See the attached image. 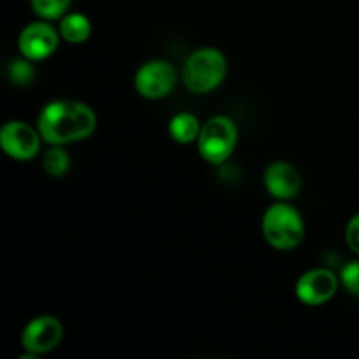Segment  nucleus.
Masks as SVG:
<instances>
[{
  "label": "nucleus",
  "mask_w": 359,
  "mask_h": 359,
  "mask_svg": "<svg viewBox=\"0 0 359 359\" xmlns=\"http://www.w3.org/2000/svg\"><path fill=\"white\" fill-rule=\"evenodd\" d=\"M44 142L37 125L32 126L21 119L4 123L0 128V147L9 158L16 161H30L41 153Z\"/></svg>",
  "instance_id": "6"
},
{
  "label": "nucleus",
  "mask_w": 359,
  "mask_h": 359,
  "mask_svg": "<svg viewBox=\"0 0 359 359\" xmlns=\"http://www.w3.org/2000/svg\"><path fill=\"white\" fill-rule=\"evenodd\" d=\"M177 84V70L167 60H149L137 69L133 86L142 98L161 100L174 91Z\"/></svg>",
  "instance_id": "5"
},
{
  "label": "nucleus",
  "mask_w": 359,
  "mask_h": 359,
  "mask_svg": "<svg viewBox=\"0 0 359 359\" xmlns=\"http://www.w3.org/2000/svg\"><path fill=\"white\" fill-rule=\"evenodd\" d=\"M98 119L93 109L74 98L51 100L37 116V128L49 146L76 144L93 135Z\"/></svg>",
  "instance_id": "1"
},
{
  "label": "nucleus",
  "mask_w": 359,
  "mask_h": 359,
  "mask_svg": "<svg viewBox=\"0 0 359 359\" xmlns=\"http://www.w3.org/2000/svg\"><path fill=\"white\" fill-rule=\"evenodd\" d=\"M228 60L221 49L205 46L193 51L182 65V83L195 95L212 93L226 79Z\"/></svg>",
  "instance_id": "3"
},
{
  "label": "nucleus",
  "mask_w": 359,
  "mask_h": 359,
  "mask_svg": "<svg viewBox=\"0 0 359 359\" xmlns=\"http://www.w3.org/2000/svg\"><path fill=\"white\" fill-rule=\"evenodd\" d=\"M339 287V276L326 266H318L298 277L294 284V294L298 302L307 307H321L335 298Z\"/></svg>",
  "instance_id": "8"
},
{
  "label": "nucleus",
  "mask_w": 359,
  "mask_h": 359,
  "mask_svg": "<svg viewBox=\"0 0 359 359\" xmlns=\"http://www.w3.org/2000/svg\"><path fill=\"white\" fill-rule=\"evenodd\" d=\"M202 132V123L193 112H177L168 121V135L174 142L188 146L198 140Z\"/></svg>",
  "instance_id": "11"
},
{
  "label": "nucleus",
  "mask_w": 359,
  "mask_h": 359,
  "mask_svg": "<svg viewBox=\"0 0 359 359\" xmlns=\"http://www.w3.org/2000/svg\"><path fill=\"white\" fill-rule=\"evenodd\" d=\"M70 4L72 0H30L34 13L46 21L62 20L69 13Z\"/></svg>",
  "instance_id": "15"
},
{
  "label": "nucleus",
  "mask_w": 359,
  "mask_h": 359,
  "mask_svg": "<svg viewBox=\"0 0 359 359\" xmlns=\"http://www.w3.org/2000/svg\"><path fill=\"white\" fill-rule=\"evenodd\" d=\"M346 242L351 251L359 256V212L354 214L346 224Z\"/></svg>",
  "instance_id": "17"
},
{
  "label": "nucleus",
  "mask_w": 359,
  "mask_h": 359,
  "mask_svg": "<svg viewBox=\"0 0 359 359\" xmlns=\"http://www.w3.org/2000/svg\"><path fill=\"white\" fill-rule=\"evenodd\" d=\"M238 144V126L230 116L217 114L207 119L202 125L196 149L203 161L210 165L226 163L235 153Z\"/></svg>",
  "instance_id": "4"
},
{
  "label": "nucleus",
  "mask_w": 359,
  "mask_h": 359,
  "mask_svg": "<svg viewBox=\"0 0 359 359\" xmlns=\"http://www.w3.org/2000/svg\"><path fill=\"white\" fill-rule=\"evenodd\" d=\"M63 325L56 316L42 314L25 325L21 332V347L32 356H44L62 344Z\"/></svg>",
  "instance_id": "7"
},
{
  "label": "nucleus",
  "mask_w": 359,
  "mask_h": 359,
  "mask_svg": "<svg viewBox=\"0 0 359 359\" xmlns=\"http://www.w3.org/2000/svg\"><path fill=\"white\" fill-rule=\"evenodd\" d=\"M263 184L270 196L283 202H290L298 196L302 189V175L290 161H272L263 172Z\"/></svg>",
  "instance_id": "10"
},
{
  "label": "nucleus",
  "mask_w": 359,
  "mask_h": 359,
  "mask_svg": "<svg viewBox=\"0 0 359 359\" xmlns=\"http://www.w3.org/2000/svg\"><path fill=\"white\" fill-rule=\"evenodd\" d=\"M60 37L69 44H83L90 39L93 27L86 14L83 13H67L58 23Z\"/></svg>",
  "instance_id": "12"
},
{
  "label": "nucleus",
  "mask_w": 359,
  "mask_h": 359,
  "mask_svg": "<svg viewBox=\"0 0 359 359\" xmlns=\"http://www.w3.org/2000/svg\"><path fill=\"white\" fill-rule=\"evenodd\" d=\"M262 233L276 251H293L305 238V221L290 202L277 200L263 212Z\"/></svg>",
  "instance_id": "2"
},
{
  "label": "nucleus",
  "mask_w": 359,
  "mask_h": 359,
  "mask_svg": "<svg viewBox=\"0 0 359 359\" xmlns=\"http://www.w3.org/2000/svg\"><path fill=\"white\" fill-rule=\"evenodd\" d=\"M70 158L69 151L63 146H51L44 154H42V168L49 177H63L70 170Z\"/></svg>",
  "instance_id": "13"
},
{
  "label": "nucleus",
  "mask_w": 359,
  "mask_h": 359,
  "mask_svg": "<svg viewBox=\"0 0 359 359\" xmlns=\"http://www.w3.org/2000/svg\"><path fill=\"white\" fill-rule=\"evenodd\" d=\"M340 286L349 291L354 297H359V259L346 263L339 273Z\"/></svg>",
  "instance_id": "16"
},
{
  "label": "nucleus",
  "mask_w": 359,
  "mask_h": 359,
  "mask_svg": "<svg viewBox=\"0 0 359 359\" xmlns=\"http://www.w3.org/2000/svg\"><path fill=\"white\" fill-rule=\"evenodd\" d=\"M35 62L25 58V56H20V58L13 60L7 67V77L11 79V83L16 84V86H28L35 81V76H37V70L34 67Z\"/></svg>",
  "instance_id": "14"
},
{
  "label": "nucleus",
  "mask_w": 359,
  "mask_h": 359,
  "mask_svg": "<svg viewBox=\"0 0 359 359\" xmlns=\"http://www.w3.org/2000/svg\"><path fill=\"white\" fill-rule=\"evenodd\" d=\"M58 28L53 27L49 21H32L18 35V49L20 55L32 62H44L53 56L60 44Z\"/></svg>",
  "instance_id": "9"
}]
</instances>
